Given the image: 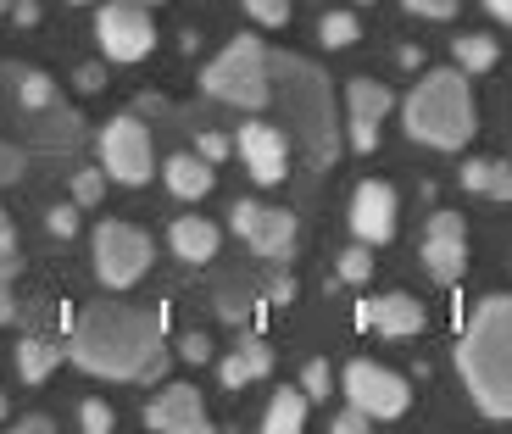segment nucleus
Segmentation results:
<instances>
[{"label": "nucleus", "mask_w": 512, "mask_h": 434, "mask_svg": "<svg viewBox=\"0 0 512 434\" xmlns=\"http://www.w3.org/2000/svg\"><path fill=\"white\" fill-rule=\"evenodd\" d=\"M140 6H156V0H140Z\"/></svg>", "instance_id": "a18cd8bd"}, {"label": "nucleus", "mask_w": 512, "mask_h": 434, "mask_svg": "<svg viewBox=\"0 0 512 434\" xmlns=\"http://www.w3.org/2000/svg\"><path fill=\"white\" fill-rule=\"evenodd\" d=\"M23 429H28V434H51V418H39V412H28V418H23Z\"/></svg>", "instance_id": "ea45409f"}, {"label": "nucleus", "mask_w": 512, "mask_h": 434, "mask_svg": "<svg viewBox=\"0 0 512 434\" xmlns=\"http://www.w3.org/2000/svg\"><path fill=\"white\" fill-rule=\"evenodd\" d=\"M167 240H173V251H179L184 262H212V256H218V229H212L206 217H179V223L167 229Z\"/></svg>", "instance_id": "aec40b11"}, {"label": "nucleus", "mask_w": 512, "mask_h": 434, "mask_svg": "<svg viewBox=\"0 0 512 434\" xmlns=\"http://www.w3.org/2000/svg\"><path fill=\"white\" fill-rule=\"evenodd\" d=\"M0 6H6V0H0Z\"/></svg>", "instance_id": "49530a36"}, {"label": "nucleus", "mask_w": 512, "mask_h": 434, "mask_svg": "<svg viewBox=\"0 0 512 434\" xmlns=\"http://www.w3.org/2000/svg\"><path fill=\"white\" fill-rule=\"evenodd\" d=\"M234 234H240V240L251 245L256 256H268V262L295 256V217L279 212V206L240 201V206H234Z\"/></svg>", "instance_id": "9d476101"}, {"label": "nucleus", "mask_w": 512, "mask_h": 434, "mask_svg": "<svg viewBox=\"0 0 512 434\" xmlns=\"http://www.w3.org/2000/svg\"><path fill=\"white\" fill-rule=\"evenodd\" d=\"M462 184L474 195H490V201H512V162H468Z\"/></svg>", "instance_id": "4be33fe9"}, {"label": "nucleus", "mask_w": 512, "mask_h": 434, "mask_svg": "<svg viewBox=\"0 0 512 434\" xmlns=\"http://www.w3.org/2000/svg\"><path fill=\"white\" fill-rule=\"evenodd\" d=\"M457 373L479 412L512 423V295H490L457 345Z\"/></svg>", "instance_id": "f03ea898"}, {"label": "nucleus", "mask_w": 512, "mask_h": 434, "mask_svg": "<svg viewBox=\"0 0 512 434\" xmlns=\"http://www.w3.org/2000/svg\"><path fill=\"white\" fill-rule=\"evenodd\" d=\"M451 56L462 62V73H490L501 51H496V39L490 34H462L457 45H451Z\"/></svg>", "instance_id": "b1692460"}, {"label": "nucleus", "mask_w": 512, "mask_h": 434, "mask_svg": "<svg viewBox=\"0 0 512 434\" xmlns=\"http://www.w3.org/2000/svg\"><path fill=\"white\" fill-rule=\"evenodd\" d=\"M78 423H84L90 434H106L112 429V412H106L101 401H84V407H78Z\"/></svg>", "instance_id": "473e14b6"}, {"label": "nucleus", "mask_w": 512, "mask_h": 434, "mask_svg": "<svg viewBox=\"0 0 512 434\" xmlns=\"http://www.w3.org/2000/svg\"><path fill=\"white\" fill-rule=\"evenodd\" d=\"M162 351V323L140 307L123 301H95L78 312V329L67 340V357L95 379H123V384H145V368Z\"/></svg>", "instance_id": "f257e3e1"}, {"label": "nucleus", "mask_w": 512, "mask_h": 434, "mask_svg": "<svg viewBox=\"0 0 512 434\" xmlns=\"http://www.w3.org/2000/svg\"><path fill=\"white\" fill-rule=\"evenodd\" d=\"M179 351H184V362H206V357H212V340H206V334L195 329V334H184Z\"/></svg>", "instance_id": "f704fd0d"}, {"label": "nucleus", "mask_w": 512, "mask_h": 434, "mask_svg": "<svg viewBox=\"0 0 512 434\" xmlns=\"http://www.w3.org/2000/svg\"><path fill=\"white\" fill-rule=\"evenodd\" d=\"M12 318V290H6V273H0V323Z\"/></svg>", "instance_id": "79ce46f5"}, {"label": "nucleus", "mask_w": 512, "mask_h": 434, "mask_svg": "<svg viewBox=\"0 0 512 434\" xmlns=\"http://www.w3.org/2000/svg\"><path fill=\"white\" fill-rule=\"evenodd\" d=\"M412 17H429V23H440V17H457V0H401Z\"/></svg>", "instance_id": "2f4dec72"}, {"label": "nucleus", "mask_w": 512, "mask_h": 434, "mask_svg": "<svg viewBox=\"0 0 512 434\" xmlns=\"http://www.w3.org/2000/svg\"><path fill=\"white\" fill-rule=\"evenodd\" d=\"M12 17H17V23H39V0H17V6H12Z\"/></svg>", "instance_id": "4c0bfd02"}, {"label": "nucleus", "mask_w": 512, "mask_h": 434, "mask_svg": "<svg viewBox=\"0 0 512 434\" xmlns=\"http://www.w3.org/2000/svg\"><path fill=\"white\" fill-rule=\"evenodd\" d=\"M62 357H67V340H51V334H23V345H17V373H23V384H45Z\"/></svg>", "instance_id": "a211bd4d"}, {"label": "nucleus", "mask_w": 512, "mask_h": 434, "mask_svg": "<svg viewBox=\"0 0 512 434\" xmlns=\"http://www.w3.org/2000/svg\"><path fill=\"white\" fill-rule=\"evenodd\" d=\"M373 245H351L346 256H340V279L346 284H368V273H373Z\"/></svg>", "instance_id": "a878e982"}, {"label": "nucleus", "mask_w": 512, "mask_h": 434, "mask_svg": "<svg viewBox=\"0 0 512 434\" xmlns=\"http://www.w3.org/2000/svg\"><path fill=\"white\" fill-rule=\"evenodd\" d=\"M101 190H106V167H101V173H78V179H73V201L78 206H95V201H101Z\"/></svg>", "instance_id": "7c9ffc66"}, {"label": "nucleus", "mask_w": 512, "mask_h": 434, "mask_svg": "<svg viewBox=\"0 0 512 434\" xmlns=\"http://www.w3.org/2000/svg\"><path fill=\"white\" fill-rule=\"evenodd\" d=\"M357 34H362V23L351 12H329L318 23V39L323 45H329V51H340V45H357Z\"/></svg>", "instance_id": "393cba45"}, {"label": "nucleus", "mask_w": 512, "mask_h": 434, "mask_svg": "<svg viewBox=\"0 0 512 434\" xmlns=\"http://www.w3.org/2000/svg\"><path fill=\"white\" fill-rule=\"evenodd\" d=\"M362 323L379 329V334H390V340H407V334L423 329V307L412 301V295H379V301L362 307Z\"/></svg>", "instance_id": "dca6fc26"}, {"label": "nucleus", "mask_w": 512, "mask_h": 434, "mask_svg": "<svg viewBox=\"0 0 512 434\" xmlns=\"http://www.w3.org/2000/svg\"><path fill=\"white\" fill-rule=\"evenodd\" d=\"M0 418H6V396H0Z\"/></svg>", "instance_id": "c03bdc74"}, {"label": "nucleus", "mask_w": 512, "mask_h": 434, "mask_svg": "<svg viewBox=\"0 0 512 434\" xmlns=\"http://www.w3.org/2000/svg\"><path fill=\"white\" fill-rule=\"evenodd\" d=\"M468 223H462L457 212H435L429 217V234H423V268L435 273L440 284L462 279V268H468Z\"/></svg>", "instance_id": "9b49d317"}, {"label": "nucleus", "mask_w": 512, "mask_h": 434, "mask_svg": "<svg viewBox=\"0 0 512 434\" xmlns=\"http://www.w3.org/2000/svg\"><path fill=\"white\" fill-rule=\"evenodd\" d=\"M268 368H273L268 340H256V334H240V345H234L229 357H223V384H229V390H245V384H256Z\"/></svg>", "instance_id": "f3484780"}, {"label": "nucleus", "mask_w": 512, "mask_h": 434, "mask_svg": "<svg viewBox=\"0 0 512 434\" xmlns=\"http://www.w3.org/2000/svg\"><path fill=\"white\" fill-rule=\"evenodd\" d=\"M485 12H490V17H501V23L512 28V0H485Z\"/></svg>", "instance_id": "58836bf2"}, {"label": "nucleus", "mask_w": 512, "mask_h": 434, "mask_svg": "<svg viewBox=\"0 0 512 434\" xmlns=\"http://www.w3.org/2000/svg\"><path fill=\"white\" fill-rule=\"evenodd\" d=\"M351 234L362 245H384L396 234V190L384 179L357 184V195H351Z\"/></svg>", "instance_id": "f8f14e48"}, {"label": "nucleus", "mask_w": 512, "mask_h": 434, "mask_svg": "<svg viewBox=\"0 0 512 434\" xmlns=\"http://www.w3.org/2000/svg\"><path fill=\"white\" fill-rule=\"evenodd\" d=\"M0 273H6V279L17 273V234H12V217H6V206H0Z\"/></svg>", "instance_id": "c85d7f7f"}, {"label": "nucleus", "mask_w": 512, "mask_h": 434, "mask_svg": "<svg viewBox=\"0 0 512 434\" xmlns=\"http://www.w3.org/2000/svg\"><path fill=\"white\" fill-rule=\"evenodd\" d=\"M195 151H201V156H206V162L218 167V162H223V156H229V140H223V134H201V145H195Z\"/></svg>", "instance_id": "c9c22d12"}, {"label": "nucleus", "mask_w": 512, "mask_h": 434, "mask_svg": "<svg viewBox=\"0 0 512 434\" xmlns=\"http://www.w3.org/2000/svg\"><path fill=\"white\" fill-rule=\"evenodd\" d=\"M329 384H334L329 362H307V368H301V390H307L312 401H318V396H329Z\"/></svg>", "instance_id": "c756f323"}, {"label": "nucleus", "mask_w": 512, "mask_h": 434, "mask_svg": "<svg viewBox=\"0 0 512 434\" xmlns=\"http://www.w3.org/2000/svg\"><path fill=\"white\" fill-rule=\"evenodd\" d=\"M145 268H151V240L134 223H101L95 229V273H101V284L128 290Z\"/></svg>", "instance_id": "423d86ee"}, {"label": "nucleus", "mask_w": 512, "mask_h": 434, "mask_svg": "<svg viewBox=\"0 0 512 434\" xmlns=\"http://www.w3.org/2000/svg\"><path fill=\"white\" fill-rule=\"evenodd\" d=\"M101 78H106L101 67H84V73H78V84H84V90H101Z\"/></svg>", "instance_id": "a19ab883"}, {"label": "nucleus", "mask_w": 512, "mask_h": 434, "mask_svg": "<svg viewBox=\"0 0 512 434\" xmlns=\"http://www.w3.org/2000/svg\"><path fill=\"white\" fill-rule=\"evenodd\" d=\"M368 412H362V407H351V412H340V418H334V429H340V434H362V429H368Z\"/></svg>", "instance_id": "e433bc0d"}, {"label": "nucleus", "mask_w": 512, "mask_h": 434, "mask_svg": "<svg viewBox=\"0 0 512 434\" xmlns=\"http://www.w3.org/2000/svg\"><path fill=\"white\" fill-rule=\"evenodd\" d=\"M167 190L179 195V201H201V195H212V162H206L201 151L173 156V162H167Z\"/></svg>", "instance_id": "6ab92c4d"}, {"label": "nucleus", "mask_w": 512, "mask_h": 434, "mask_svg": "<svg viewBox=\"0 0 512 434\" xmlns=\"http://www.w3.org/2000/svg\"><path fill=\"white\" fill-rule=\"evenodd\" d=\"M145 423H151L156 434H206V429H212L201 390H190V384H167L162 396L151 401Z\"/></svg>", "instance_id": "ddd939ff"}, {"label": "nucleus", "mask_w": 512, "mask_h": 434, "mask_svg": "<svg viewBox=\"0 0 512 434\" xmlns=\"http://www.w3.org/2000/svg\"><path fill=\"white\" fill-rule=\"evenodd\" d=\"M346 396H351V407H362L368 418H401L407 412V401H412V390H407V379H401L396 368H379V362H351L346 368Z\"/></svg>", "instance_id": "1a4fd4ad"}, {"label": "nucleus", "mask_w": 512, "mask_h": 434, "mask_svg": "<svg viewBox=\"0 0 512 434\" xmlns=\"http://www.w3.org/2000/svg\"><path fill=\"white\" fill-rule=\"evenodd\" d=\"M101 167L117 184H145L151 179L156 151H151V134H145L140 117H112V123L101 128Z\"/></svg>", "instance_id": "0eeeda50"}, {"label": "nucleus", "mask_w": 512, "mask_h": 434, "mask_svg": "<svg viewBox=\"0 0 512 434\" xmlns=\"http://www.w3.org/2000/svg\"><path fill=\"white\" fill-rule=\"evenodd\" d=\"M245 17H256L262 28L290 23V0H245Z\"/></svg>", "instance_id": "bb28decb"}, {"label": "nucleus", "mask_w": 512, "mask_h": 434, "mask_svg": "<svg viewBox=\"0 0 512 434\" xmlns=\"http://www.w3.org/2000/svg\"><path fill=\"white\" fill-rule=\"evenodd\" d=\"M23 167H28V151L12 140H0V184H17L23 179Z\"/></svg>", "instance_id": "cd10ccee"}, {"label": "nucleus", "mask_w": 512, "mask_h": 434, "mask_svg": "<svg viewBox=\"0 0 512 434\" xmlns=\"http://www.w3.org/2000/svg\"><path fill=\"white\" fill-rule=\"evenodd\" d=\"M307 401H312L307 390H273L262 429H268V434H295L301 423H307Z\"/></svg>", "instance_id": "412c9836"}, {"label": "nucleus", "mask_w": 512, "mask_h": 434, "mask_svg": "<svg viewBox=\"0 0 512 434\" xmlns=\"http://www.w3.org/2000/svg\"><path fill=\"white\" fill-rule=\"evenodd\" d=\"M201 90L212 101L245 106V112H262L273 101V56L256 34H240L223 45V56L201 73Z\"/></svg>", "instance_id": "39448f33"}, {"label": "nucleus", "mask_w": 512, "mask_h": 434, "mask_svg": "<svg viewBox=\"0 0 512 434\" xmlns=\"http://www.w3.org/2000/svg\"><path fill=\"white\" fill-rule=\"evenodd\" d=\"M234 145H240V156H245V167H251V179H256V184H279L284 173H290V145H284L279 128L245 123Z\"/></svg>", "instance_id": "4468645a"}, {"label": "nucleus", "mask_w": 512, "mask_h": 434, "mask_svg": "<svg viewBox=\"0 0 512 434\" xmlns=\"http://www.w3.org/2000/svg\"><path fill=\"white\" fill-rule=\"evenodd\" d=\"M95 39H101V51L112 56V62H140L156 45V23L145 17L140 0H112V6H101V17H95Z\"/></svg>", "instance_id": "6e6552de"}, {"label": "nucleus", "mask_w": 512, "mask_h": 434, "mask_svg": "<svg viewBox=\"0 0 512 434\" xmlns=\"http://www.w3.org/2000/svg\"><path fill=\"white\" fill-rule=\"evenodd\" d=\"M268 295H273V301H290V295H295V284H290V279H273V290H268Z\"/></svg>", "instance_id": "37998d69"}, {"label": "nucleus", "mask_w": 512, "mask_h": 434, "mask_svg": "<svg viewBox=\"0 0 512 434\" xmlns=\"http://www.w3.org/2000/svg\"><path fill=\"white\" fill-rule=\"evenodd\" d=\"M407 117V134L423 145H440V151H457V145L474 140L479 112H474V95H468V78L457 67H440V73H423L418 90L407 95L401 106Z\"/></svg>", "instance_id": "7ed1b4c3"}, {"label": "nucleus", "mask_w": 512, "mask_h": 434, "mask_svg": "<svg viewBox=\"0 0 512 434\" xmlns=\"http://www.w3.org/2000/svg\"><path fill=\"white\" fill-rule=\"evenodd\" d=\"M346 106H351V145L357 151H373L379 145V123H384V112H390V90H384L379 78H357L346 90Z\"/></svg>", "instance_id": "2eb2a0df"}, {"label": "nucleus", "mask_w": 512, "mask_h": 434, "mask_svg": "<svg viewBox=\"0 0 512 434\" xmlns=\"http://www.w3.org/2000/svg\"><path fill=\"white\" fill-rule=\"evenodd\" d=\"M273 95L290 112V128L307 145L312 167H329L340 140H334V101H329V78L301 56H273Z\"/></svg>", "instance_id": "20e7f679"}, {"label": "nucleus", "mask_w": 512, "mask_h": 434, "mask_svg": "<svg viewBox=\"0 0 512 434\" xmlns=\"http://www.w3.org/2000/svg\"><path fill=\"white\" fill-rule=\"evenodd\" d=\"M12 84H17V106H23L28 117H39V112H51V106H62V101H56V84H51L45 73H17Z\"/></svg>", "instance_id": "5701e85b"}, {"label": "nucleus", "mask_w": 512, "mask_h": 434, "mask_svg": "<svg viewBox=\"0 0 512 434\" xmlns=\"http://www.w3.org/2000/svg\"><path fill=\"white\" fill-rule=\"evenodd\" d=\"M51 234H62V240H73V234H78V201L51 212Z\"/></svg>", "instance_id": "72a5a7b5"}]
</instances>
